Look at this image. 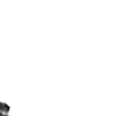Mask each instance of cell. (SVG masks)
<instances>
[{
    "label": "cell",
    "instance_id": "1",
    "mask_svg": "<svg viewBox=\"0 0 126 116\" xmlns=\"http://www.w3.org/2000/svg\"><path fill=\"white\" fill-rule=\"evenodd\" d=\"M10 106L7 103L0 101V116H9Z\"/></svg>",
    "mask_w": 126,
    "mask_h": 116
}]
</instances>
